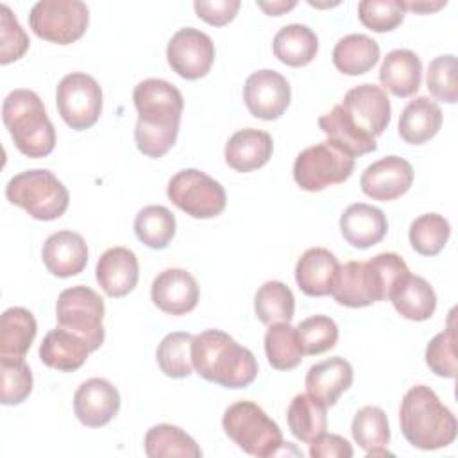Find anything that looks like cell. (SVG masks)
<instances>
[{"instance_id": "cell-41", "label": "cell", "mask_w": 458, "mask_h": 458, "mask_svg": "<svg viewBox=\"0 0 458 458\" xmlns=\"http://www.w3.org/2000/svg\"><path fill=\"white\" fill-rule=\"evenodd\" d=\"M297 335L304 354H322L336 345L338 326L327 315H313L297 326Z\"/></svg>"}, {"instance_id": "cell-33", "label": "cell", "mask_w": 458, "mask_h": 458, "mask_svg": "<svg viewBox=\"0 0 458 458\" xmlns=\"http://www.w3.org/2000/svg\"><path fill=\"white\" fill-rule=\"evenodd\" d=\"M351 433L354 442L367 453V456L390 454L386 451L390 442L388 419L379 406L360 408L352 419Z\"/></svg>"}, {"instance_id": "cell-26", "label": "cell", "mask_w": 458, "mask_h": 458, "mask_svg": "<svg viewBox=\"0 0 458 458\" xmlns=\"http://www.w3.org/2000/svg\"><path fill=\"white\" fill-rule=\"evenodd\" d=\"M388 299L401 317L415 322L431 318L437 308L433 286L424 277L411 276L410 272L394 284Z\"/></svg>"}, {"instance_id": "cell-18", "label": "cell", "mask_w": 458, "mask_h": 458, "mask_svg": "<svg viewBox=\"0 0 458 458\" xmlns=\"http://www.w3.org/2000/svg\"><path fill=\"white\" fill-rule=\"evenodd\" d=\"M152 302L168 315H186L199 302V284L184 268H166L150 286Z\"/></svg>"}, {"instance_id": "cell-46", "label": "cell", "mask_w": 458, "mask_h": 458, "mask_svg": "<svg viewBox=\"0 0 458 458\" xmlns=\"http://www.w3.org/2000/svg\"><path fill=\"white\" fill-rule=\"evenodd\" d=\"M193 9L197 16L206 23L213 27H224L234 20L240 9V0H197L193 2Z\"/></svg>"}, {"instance_id": "cell-7", "label": "cell", "mask_w": 458, "mask_h": 458, "mask_svg": "<svg viewBox=\"0 0 458 458\" xmlns=\"http://www.w3.org/2000/svg\"><path fill=\"white\" fill-rule=\"evenodd\" d=\"M5 197L36 220H55L64 215L70 195L66 186L45 168L16 174L5 186Z\"/></svg>"}, {"instance_id": "cell-29", "label": "cell", "mask_w": 458, "mask_h": 458, "mask_svg": "<svg viewBox=\"0 0 458 458\" xmlns=\"http://www.w3.org/2000/svg\"><path fill=\"white\" fill-rule=\"evenodd\" d=\"M34 315L20 306L9 308L0 318V358H25L36 338Z\"/></svg>"}, {"instance_id": "cell-44", "label": "cell", "mask_w": 458, "mask_h": 458, "mask_svg": "<svg viewBox=\"0 0 458 458\" xmlns=\"http://www.w3.org/2000/svg\"><path fill=\"white\" fill-rule=\"evenodd\" d=\"M426 84L435 98L447 104H454L458 100L456 57L453 54L435 57L428 66Z\"/></svg>"}, {"instance_id": "cell-42", "label": "cell", "mask_w": 458, "mask_h": 458, "mask_svg": "<svg viewBox=\"0 0 458 458\" xmlns=\"http://www.w3.org/2000/svg\"><path fill=\"white\" fill-rule=\"evenodd\" d=\"M404 5L399 0H363L358 4L360 21L374 32H390L404 20Z\"/></svg>"}, {"instance_id": "cell-27", "label": "cell", "mask_w": 458, "mask_h": 458, "mask_svg": "<svg viewBox=\"0 0 458 458\" xmlns=\"http://www.w3.org/2000/svg\"><path fill=\"white\" fill-rule=\"evenodd\" d=\"M304 383L308 394L318 397L326 406H333L352 385V367L347 360L333 356L311 365Z\"/></svg>"}, {"instance_id": "cell-5", "label": "cell", "mask_w": 458, "mask_h": 458, "mask_svg": "<svg viewBox=\"0 0 458 458\" xmlns=\"http://www.w3.org/2000/svg\"><path fill=\"white\" fill-rule=\"evenodd\" d=\"M399 422L404 438L422 451L447 447L456 438L458 424L453 411L426 385H415L404 394Z\"/></svg>"}, {"instance_id": "cell-37", "label": "cell", "mask_w": 458, "mask_h": 458, "mask_svg": "<svg viewBox=\"0 0 458 458\" xmlns=\"http://www.w3.org/2000/svg\"><path fill=\"white\" fill-rule=\"evenodd\" d=\"M136 238L150 249H165L175 234V216L165 206H147L134 218Z\"/></svg>"}, {"instance_id": "cell-32", "label": "cell", "mask_w": 458, "mask_h": 458, "mask_svg": "<svg viewBox=\"0 0 458 458\" xmlns=\"http://www.w3.org/2000/svg\"><path fill=\"white\" fill-rule=\"evenodd\" d=\"M379 59V45L365 34H349L333 48V64L345 75H361Z\"/></svg>"}, {"instance_id": "cell-45", "label": "cell", "mask_w": 458, "mask_h": 458, "mask_svg": "<svg viewBox=\"0 0 458 458\" xmlns=\"http://www.w3.org/2000/svg\"><path fill=\"white\" fill-rule=\"evenodd\" d=\"M29 36L18 23L13 11L2 4L0 5V64H9L23 57L29 48Z\"/></svg>"}, {"instance_id": "cell-25", "label": "cell", "mask_w": 458, "mask_h": 458, "mask_svg": "<svg viewBox=\"0 0 458 458\" xmlns=\"http://www.w3.org/2000/svg\"><path fill=\"white\" fill-rule=\"evenodd\" d=\"M422 81V63L408 48H397L386 54L379 68V82L385 89L399 98L411 97L419 91Z\"/></svg>"}, {"instance_id": "cell-9", "label": "cell", "mask_w": 458, "mask_h": 458, "mask_svg": "<svg viewBox=\"0 0 458 458\" xmlns=\"http://www.w3.org/2000/svg\"><path fill=\"white\" fill-rule=\"evenodd\" d=\"M104 299L89 286H72L59 293L55 302V318L64 327L82 336L91 352L104 344Z\"/></svg>"}, {"instance_id": "cell-24", "label": "cell", "mask_w": 458, "mask_h": 458, "mask_svg": "<svg viewBox=\"0 0 458 458\" xmlns=\"http://www.w3.org/2000/svg\"><path fill=\"white\" fill-rule=\"evenodd\" d=\"M89 352L91 349L88 342L64 327L48 331L39 345L41 361L47 367L61 372H73L81 369L86 363Z\"/></svg>"}, {"instance_id": "cell-6", "label": "cell", "mask_w": 458, "mask_h": 458, "mask_svg": "<svg viewBox=\"0 0 458 458\" xmlns=\"http://www.w3.org/2000/svg\"><path fill=\"white\" fill-rule=\"evenodd\" d=\"M4 123L14 147L27 157H45L55 147V129L43 100L30 89H13L2 104Z\"/></svg>"}, {"instance_id": "cell-4", "label": "cell", "mask_w": 458, "mask_h": 458, "mask_svg": "<svg viewBox=\"0 0 458 458\" xmlns=\"http://www.w3.org/2000/svg\"><path fill=\"white\" fill-rule=\"evenodd\" d=\"M408 265L395 252H381L369 261L340 265L331 295L347 308H365L386 301L394 284L408 274Z\"/></svg>"}, {"instance_id": "cell-49", "label": "cell", "mask_w": 458, "mask_h": 458, "mask_svg": "<svg viewBox=\"0 0 458 458\" xmlns=\"http://www.w3.org/2000/svg\"><path fill=\"white\" fill-rule=\"evenodd\" d=\"M297 5V2H272V4H267V2H258V7H261L267 14L270 16H281L283 13L293 9Z\"/></svg>"}, {"instance_id": "cell-1", "label": "cell", "mask_w": 458, "mask_h": 458, "mask_svg": "<svg viewBox=\"0 0 458 458\" xmlns=\"http://www.w3.org/2000/svg\"><path fill=\"white\" fill-rule=\"evenodd\" d=\"M390 114L392 107L385 89L376 84H360L318 118V127L327 141L356 157L377 148L376 138L388 127Z\"/></svg>"}, {"instance_id": "cell-21", "label": "cell", "mask_w": 458, "mask_h": 458, "mask_svg": "<svg viewBox=\"0 0 458 458\" xmlns=\"http://www.w3.org/2000/svg\"><path fill=\"white\" fill-rule=\"evenodd\" d=\"M338 270L340 263L331 250L324 247H311L295 265V281L306 295L324 297L331 293Z\"/></svg>"}, {"instance_id": "cell-19", "label": "cell", "mask_w": 458, "mask_h": 458, "mask_svg": "<svg viewBox=\"0 0 458 458\" xmlns=\"http://www.w3.org/2000/svg\"><path fill=\"white\" fill-rule=\"evenodd\" d=\"M95 276L109 297H123L138 284V258L127 247H111L98 258Z\"/></svg>"}, {"instance_id": "cell-48", "label": "cell", "mask_w": 458, "mask_h": 458, "mask_svg": "<svg viewBox=\"0 0 458 458\" xmlns=\"http://www.w3.org/2000/svg\"><path fill=\"white\" fill-rule=\"evenodd\" d=\"M447 2H403L404 9L408 11H415V13H420V14H426V13H433V11H438L445 5Z\"/></svg>"}, {"instance_id": "cell-12", "label": "cell", "mask_w": 458, "mask_h": 458, "mask_svg": "<svg viewBox=\"0 0 458 458\" xmlns=\"http://www.w3.org/2000/svg\"><path fill=\"white\" fill-rule=\"evenodd\" d=\"M166 195L174 206L193 218H213L227 204L224 186L197 168L177 172L168 181Z\"/></svg>"}, {"instance_id": "cell-8", "label": "cell", "mask_w": 458, "mask_h": 458, "mask_svg": "<svg viewBox=\"0 0 458 458\" xmlns=\"http://www.w3.org/2000/svg\"><path fill=\"white\" fill-rule=\"evenodd\" d=\"M225 435L247 454L267 458L284 445L279 426L252 401L231 404L222 417Z\"/></svg>"}, {"instance_id": "cell-2", "label": "cell", "mask_w": 458, "mask_h": 458, "mask_svg": "<svg viewBox=\"0 0 458 458\" xmlns=\"http://www.w3.org/2000/svg\"><path fill=\"white\" fill-rule=\"evenodd\" d=\"M132 100L138 111L134 129L136 147L147 157L165 156L175 143L181 114L184 109L182 93L163 79H145L136 84Z\"/></svg>"}, {"instance_id": "cell-15", "label": "cell", "mask_w": 458, "mask_h": 458, "mask_svg": "<svg viewBox=\"0 0 458 458\" xmlns=\"http://www.w3.org/2000/svg\"><path fill=\"white\" fill-rule=\"evenodd\" d=\"M290 84L276 70H258L245 81L243 100L249 113L256 118H279L290 106Z\"/></svg>"}, {"instance_id": "cell-10", "label": "cell", "mask_w": 458, "mask_h": 458, "mask_svg": "<svg viewBox=\"0 0 458 458\" xmlns=\"http://www.w3.org/2000/svg\"><path fill=\"white\" fill-rule=\"evenodd\" d=\"M354 172V157L331 141L304 148L293 163V179L306 191H320L347 181Z\"/></svg>"}, {"instance_id": "cell-43", "label": "cell", "mask_w": 458, "mask_h": 458, "mask_svg": "<svg viewBox=\"0 0 458 458\" xmlns=\"http://www.w3.org/2000/svg\"><path fill=\"white\" fill-rule=\"evenodd\" d=\"M428 367L442 377L456 376V331L453 326V311L449 317V327L433 336L426 347Z\"/></svg>"}, {"instance_id": "cell-40", "label": "cell", "mask_w": 458, "mask_h": 458, "mask_svg": "<svg viewBox=\"0 0 458 458\" xmlns=\"http://www.w3.org/2000/svg\"><path fill=\"white\" fill-rule=\"evenodd\" d=\"M32 392V372L23 358H0V403H23Z\"/></svg>"}, {"instance_id": "cell-23", "label": "cell", "mask_w": 458, "mask_h": 458, "mask_svg": "<svg viewBox=\"0 0 458 458\" xmlns=\"http://www.w3.org/2000/svg\"><path fill=\"white\" fill-rule=\"evenodd\" d=\"M274 143L268 132L259 129L236 131L225 143V163L236 172H252L261 168L272 157Z\"/></svg>"}, {"instance_id": "cell-47", "label": "cell", "mask_w": 458, "mask_h": 458, "mask_svg": "<svg viewBox=\"0 0 458 458\" xmlns=\"http://www.w3.org/2000/svg\"><path fill=\"white\" fill-rule=\"evenodd\" d=\"M310 456L311 458H351L352 447L344 437L324 431L310 442Z\"/></svg>"}, {"instance_id": "cell-31", "label": "cell", "mask_w": 458, "mask_h": 458, "mask_svg": "<svg viewBox=\"0 0 458 458\" xmlns=\"http://www.w3.org/2000/svg\"><path fill=\"white\" fill-rule=\"evenodd\" d=\"M286 420L292 435L310 444L327 428V406L311 394H299L288 406Z\"/></svg>"}, {"instance_id": "cell-11", "label": "cell", "mask_w": 458, "mask_h": 458, "mask_svg": "<svg viewBox=\"0 0 458 458\" xmlns=\"http://www.w3.org/2000/svg\"><path fill=\"white\" fill-rule=\"evenodd\" d=\"M89 11L79 0H39L29 13L32 32L55 45L77 41L88 29Z\"/></svg>"}, {"instance_id": "cell-34", "label": "cell", "mask_w": 458, "mask_h": 458, "mask_svg": "<svg viewBox=\"0 0 458 458\" xmlns=\"http://www.w3.org/2000/svg\"><path fill=\"white\" fill-rule=\"evenodd\" d=\"M145 453L148 458L186 456L200 458L202 451L197 442L181 428L172 424L152 426L145 435Z\"/></svg>"}, {"instance_id": "cell-14", "label": "cell", "mask_w": 458, "mask_h": 458, "mask_svg": "<svg viewBox=\"0 0 458 458\" xmlns=\"http://www.w3.org/2000/svg\"><path fill=\"white\" fill-rule=\"evenodd\" d=\"M166 61L170 68L188 81H197L213 66L215 45L213 39L193 27L179 29L168 41Z\"/></svg>"}, {"instance_id": "cell-17", "label": "cell", "mask_w": 458, "mask_h": 458, "mask_svg": "<svg viewBox=\"0 0 458 458\" xmlns=\"http://www.w3.org/2000/svg\"><path fill=\"white\" fill-rule=\"evenodd\" d=\"M120 410V394L104 377L86 379L73 395V411L88 428L106 426Z\"/></svg>"}, {"instance_id": "cell-28", "label": "cell", "mask_w": 458, "mask_h": 458, "mask_svg": "<svg viewBox=\"0 0 458 458\" xmlns=\"http://www.w3.org/2000/svg\"><path fill=\"white\" fill-rule=\"evenodd\" d=\"M442 127V111L429 97H417L406 104L399 118V136L410 145L429 141Z\"/></svg>"}, {"instance_id": "cell-13", "label": "cell", "mask_w": 458, "mask_h": 458, "mask_svg": "<svg viewBox=\"0 0 458 458\" xmlns=\"http://www.w3.org/2000/svg\"><path fill=\"white\" fill-rule=\"evenodd\" d=\"M55 104L68 127L75 131L89 129L102 111L100 84L88 73L72 72L57 84Z\"/></svg>"}, {"instance_id": "cell-20", "label": "cell", "mask_w": 458, "mask_h": 458, "mask_svg": "<svg viewBox=\"0 0 458 458\" xmlns=\"http://www.w3.org/2000/svg\"><path fill=\"white\" fill-rule=\"evenodd\" d=\"M41 256L50 274L57 277H72L86 268L88 245L79 233L64 229L47 238Z\"/></svg>"}, {"instance_id": "cell-36", "label": "cell", "mask_w": 458, "mask_h": 458, "mask_svg": "<svg viewBox=\"0 0 458 458\" xmlns=\"http://www.w3.org/2000/svg\"><path fill=\"white\" fill-rule=\"evenodd\" d=\"M293 310L295 299L284 283L267 281L258 288L254 297V311L263 324L272 326L290 322L293 318Z\"/></svg>"}, {"instance_id": "cell-30", "label": "cell", "mask_w": 458, "mask_h": 458, "mask_svg": "<svg viewBox=\"0 0 458 458\" xmlns=\"http://www.w3.org/2000/svg\"><path fill=\"white\" fill-rule=\"evenodd\" d=\"M274 55L286 66H306L310 64L318 50L317 34L301 23H290L279 29L272 41Z\"/></svg>"}, {"instance_id": "cell-35", "label": "cell", "mask_w": 458, "mask_h": 458, "mask_svg": "<svg viewBox=\"0 0 458 458\" xmlns=\"http://www.w3.org/2000/svg\"><path fill=\"white\" fill-rule=\"evenodd\" d=\"M265 354L276 370H292L302 361V347L297 327L290 322L272 324L265 333Z\"/></svg>"}, {"instance_id": "cell-3", "label": "cell", "mask_w": 458, "mask_h": 458, "mask_svg": "<svg viewBox=\"0 0 458 458\" xmlns=\"http://www.w3.org/2000/svg\"><path fill=\"white\" fill-rule=\"evenodd\" d=\"M191 361L200 377L225 388H245L258 376L254 354L220 329L193 336Z\"/></svg>"}, {"instance_id": "cell-39", "label": "cell", "mask_w": 458, "mask_h": 458, "mask_svg": "<svg viewBox=\"0 0 458 458\" xmlns=\"http://www.w3.org/2000/svg\"><path fill=\"white\" fill-rule=\"evenodd\" d=\"M451 234L449 222L438 213H426L410 225V243L422 256H437L447 243Z\"/></svg>"}, {"instance_id": "cell-16", "label": "cell", "mask_w": 458, "mask_h": 458, "mask_svg": "<svg viewBox=\"0 0 458 458\" xmlns=\"http://www.w3.org/2000/svg\"><path fill=\"white\" fill-rule=\"evenodd\" d=\"M413 182L411 165L399 156H386L369 165L360 179L361 191L381 202L395 200L404 195Z\"/></svg>"}, {"instance_id": "cell-38", "label": "cell", "mask_w": 458, "mask_h": 458, "mask_svg": "<svg viewBox=\"0 0 458 458\" xmlns=\"http://www.w3.org/2000/svg\"><path fill=\"white\" fill-rule=\"evenodd\" d=\"M193 335L184 331L168 333L157 345L156 360L161 372L168 377H188L193 370L191 361Z\"/></svg>"}, {"instance_id": "cell-22", "label": "cell", "mask_w": 458, "mask_h": 458, "mask_svg": "<svg viewBox=\"0 0 458 458\" xmlns=\"http://www.w3.org/2000/svg\"><path fill=\"white\" fill-rule=\"evenodd\" d=\"M340 231L349 245L356 249H369L385 238L388 222L379 208L356 202L342 213Z\"/></svg>"}]
</instances>
